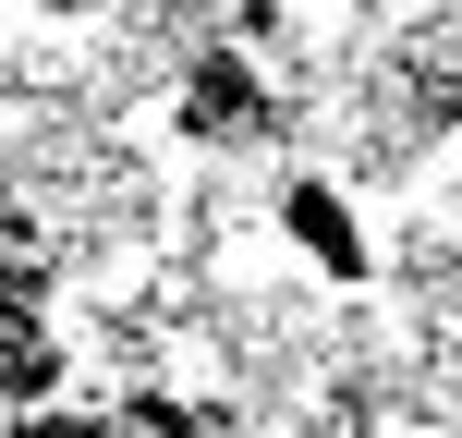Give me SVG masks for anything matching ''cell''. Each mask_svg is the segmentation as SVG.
<instances>
[{
    "instance_id": "6da1fadb",
    "label": "cell",
    "mask_w": 462,
    "mask_h": 438,
    "mask_svg": "<svg viewBox=\"0 0 462 438\" xmlns=\"http://www.w3.org/2000/svg\"><path fill=\"white\" fill-rule=\"evenodd\" d=\"M280 122H292V98H280L268 49H255L244 24H219V37L183 49V73H171V135H183V146L244 159V146H280Z\"/></svg>"
},
{
    "instance_id": "7a4b0ae2",
    "label": "cell",
    "mask_w": 462,
    "mask_h": 438,
    "mask_svg": "<svg viewBox=\"0 0 462 438\" xmlns=\"http://www.w3.org/2000/svg\"><path fill=\"white\" fill-rule=\"evenodd\" d=\"M268 231L304 256V280H328V293H365L377 280V219H365V195H353L341 171H280Z\"/></svg>"
}]
</instances>
